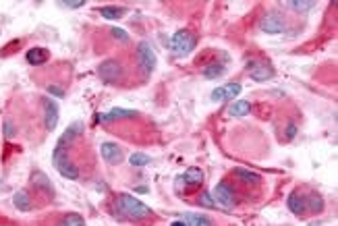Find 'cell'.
I'll return each instance as SVG.
<instances>
[{
    "label": "cell",
    "mask_w": 338,
    "mask_h": 226,
    "mask_svg": "<svg viewBox=\"0 0 338 226\" xmlns=\"http://www.w3.org/2000/svg\"><path fill=\"white\" fill-rule=\"evenodd\" d=\"M171 226H187V224H185V222H183V220H177V222H173V224H171Z\"/></svg>",
    "instance_id": "33"
},
{
    "label": "cell",
    "mask_w": 338,
    "mask_h": 226,
    "mask_svg": "<svg viewBox=\"0 0 338 226\" xmlns=\"http://www.w3.org/2000/svg\"><path fill=\"white\" fill-rule=\"evenodd\" d=\"M305 205H307V210H311V212H322L324 199H322L317 193H309V195H305Z\"/></svg>",
    "instance_id": "22"
},
{
    "label": "cell",
    "mask_w": 338,
    "mask_h": 226,
    "mask_svg": "<svg viewBox=\"0 0 338 226\" xmlns=\"http://www.w3.org/2000/svg\"><path fill=\"white\" fill-rule=\"evenodd\" d=\"M259 27H261V31H266V33H283V31L287 29V23H285V19L280 17L278 13H270V15H266V17L261 19Z\"/></svg>",
    "instance_id": "9"
},
{
    "label": "cell",
    "mask_w": 338,
    "mask_h": 226,
    "mask_svg": "<svg viewBox=\"0 0 338 226\" xmlns=\"http://www.w3.org/2000/svg\"><path fill=\"white\" fill-rule=\"evenodd\" d=\"M287 208L293 212V214H297V216H301L305 210H307V205H305V195H301V193H291L289 197H287Z\"/></svg>",
    "instance_id": "14"
},
{
    "label": "cell",
    "mask_w": 338,
    "mask_h": 226,
    "mask_svg": "<svg viewBox=\"0 0 338 226\" xmlns=\"http://www.w3.org/2000/svg\"><path fill=\"white\" fill-rule=\"evenodd\" d=\"M181 220L187 224V226H212L210 218L208 216H201V214H193V212H187L181 216Z\"/></svg>",
    "instance_id": "16"
},
{
    "label": "cell",
    "mask_w": 338,
    "mask_h": 226,
    "mask_svg": "<svg viewBox=\"0 0 338 226\" xmlns=\"http://www.w3.org/2000/svg\"><path fill=\"white\" fill-rule=\"evenodd\" d=\"M48 91H50L54 98H63V96H65V91H63L61 87H56V85H48Z\"/></svg>",
    "instance_id": "30"
},
{
    "label": "cell",
    "mask_w": 338,
    "mask_h": 226,
    "mask_svg": "<svg viewBox=\"0 0 338 226\" xmlns=\"http://www.w3.org/2000/svg\"><path fill=\"white\" fill-rule=\"evenodd\" d=\"M224 71H227V67L216 63V65H210V67L203 69V77H205V79H216V77L224 75Z\"/></svg>",
    "instance_id": "23"
},
{
    "label": "cell",
    "mask_w": 338,
    "mask_h": 226,
    "mask_svg": "<svg viewBox=\"0 0 338 226\" xmlns=\"http://www.w3.org/2000/svg\"><path fill=\"white\" fill-rule=\"evenodd\" d=\"M247 67L251 71V79L253 81H259L261 83V81H268V79L274 77V69L268 63H264V61H249Z\"/></svg>",
    "instance_id": "8"
},
{
    "label": "cell",
    "mask_w": 338,
    "mask_h": 226,
    "mask_svg": "<svg viewBox=\"0 0 338 226\" xmlns=\"http://www.w3.org/2000/svg\"><path fill=\"white\" fill-rule=\"evenodd\" d=\"M212 199H214L216 205H222V208H235V203H237L235 189H233L231 183H227V181H220V183L214 187Z\"/></svg>",
    "instance_id": "4"
},
{
    "label": "cell",
    "mask_w": 338,
    "mask_h": 226,
    "mask_svg": "<svg viewBox=\"0 0 338 226\" xmlns=\"http://www.w3.org/2000/svg\"><path fill=\"white\" fill-rule=\"evenodd\" d=\"M199 203H201V205H208V208H214V205H216L214 199H212V193H203L201 199H199Z\"/></svg>",
    "instance_id": "29"
},
{
    "label": "cell",
    "mask_w": 338,
    "mask_h": 226,
    "mask_svg": "<svg viewBox=\"0 0 338 226\" xmlns=\"http://www.w3.org/2000/svg\"><path fill=\"white\" fill-rule=\"evenodd\" d=\"M129 162H131V166H137V168H141V166H147V164L152 162V158H149L147 154H141V152H137V154H133V156L129 158Z\"/></svg>",
    "instance_id": "26"
},
{
    "label": "cell",
    "mask_w": 338,
    "mask_h": 226,
    "mask_svg": "<svg viewBox=\"0 0 338 226\" xmlns=\"http://www.w3.org/2000/svg\"><path fill=\"white\" fill-rule=\"evenodd\" d=\"M25 59H27L29 65L40 67V65H44V63L48 61V50H46V48H31V50H27Z\"/></svg>",
    "instance_id": "15"
},
{
    "label": "cell",
    "mask_w": 338,
    "mask_h": 226,
    "mask_svg": "<svg viewBox=\"0 0 338 226\" xmlns=\"http://www.w3.org/2000/svg\"><path fill=\"white\" fill-rule=\"evenodd\" d=\"M52 162H54V166H56V171H59L65 179H69V181H77V179H79V168L69 160V154L65 152V147H61V145L54 147V152H52Z\"/></svg>",
    "instance_id": "2"
},
{
    "label": "cell",
    "mask_w": 338,
    "mask_h": 226,
    "mask_svg": "<svg viewBox=\"0 0 338 226\" xmlns=\"http://www.w3.org/2000/svg\"><path fill=\"white\" fill-rule=\"evenodd\" d=\"M63 9H81L85 3L83 0H63V3H59Z\"/></svg>",
    "instance_id": "27"
},
{
    "label": "cell",
    "mask_w": 338,
    "mask_h": 226,
    "mask_svg": "<svg viewBox=\"0 0 338 226\" xmlns=\"http://www.w3.org/2000/svg\"><path fill=\"white\" fill-rule=\"evenodd\" d=\"M295 133H297V127L291 123V125H289V129H287V137H289V139H293V137H295Z\"/></svg>",
    "instance_id": "32"
},
{
    "label": "cell",
    "mask_w": 338,
    "mask_h": 226,
    "mask_svg": "<svg viewBox=\"0 0 338 226\" xmlns=\"http://www.w3.org/2000/svg\"><path fill=\"white\" fill-rule=\"evenodd\" d=\"M56 226H85V220H83L79 214H69V216H65Z\"/></svg>",
    "instance_id": "24"
},
{
    "label": "cell",
    "mask_w": 338,
    "mask_h": 226,
    "mask_svg": "<svg viewBox=\"0 0 338 226\" xmlns=\"http://www.w3.org/2000/svg\"><path fill=\"white\" fill-rule=\"evenodd\" d=\"M133 117H137V112H135V110H127V108H112L110 112H106V115H98L96 119H98V121L108 123V121H119V119H133Z\"/></svg>",
    "instance_id": "13"
},
{
    "label": "cell",
    "mask_w": 338,
    "mask_h": 226,
    "mask_svg": "<svg viewBox=\"0 0 338 226\" xmlns=\"http://www.w3.org/2000/svg\"><path fill=\"white\" fill-rule=\"evenodd\" d=\"M100 77L106 81V83H117L121 77H123V67L117 63V61H104L102 65H100Z\"/></svg>",
    "instance_id": "7"
},
{
    "label": "cell",
    "mask_w": 338,
    "mask_h": 226,
    "mask_svg": "<svg viewBox=\"0 0 338 226\" xmlns=\"http://www.w3.org/2000/svg\"><path fill=\"white\" fill-rule=\"evenodd\" d=\"M33 185H35L37 189H42L46 195H54V189H52V185H50L48 177H46V175H42V173H35V175H33Z\"/></svg>",
    "instance_id": "21"
},
{
    "label": "cell",
    "mask_w": 338,
    "mask_h": 226,
    "mask_svg": "<svg viewBox=\"0 0 338 226\" xmlns=\"http://www.w3.org/2000/svg\"><path fill=\"white\" fill-rule=\"evenodd\" d=\"M195 48V35L189 31V29H181L173 35L171 40V50L177 54V56H187L191 50Z\"/></svg>",
    "instance_id": "3"
},
{
    "label": "cell",
    "mask_w": 338,
    "mask_h": 226,
    "mask_svg": "<svg viewBox=\"0 0 338 226\" xmlns=\"http://www.w3.org/2000/svg\"><path fill=\"white\" fill-rule=\"evenodd\" d=\"M125 13H127V11H125L123 7H102V9H100V15H102L104 19H110V21L125 17Z\"/></svg>",
    "instance_id": "20"
},
{
    "label": "cell",
    "mask_w": 338,
    "mask_h": 226,
    "mask_svg": "<svg viewBox=\"0 0 338 226\" xmlns=\"http://www.w3.org/2000/svg\"><path fill=\"white\" fill-rule=\"evenodd\" d=\"M100 154L102 158L108 162V164H121L123 162V152L117 143H112V141H106L100 145Z\"/></svg>",
    "instance_id": "11"
},
{
    "label": "cell",
    "mask_w": 338,
    "mask_h": 226,
    "mask_svg": "<svg viewBox=\"0 0 338 226\" xmlns=\"http://www.w3.org/2000/svg\"><path fill=\"white\" fill-rule=\"evenodd\" d=\"M243 91L241 83H227V85H222V87H216L212 91V100L214 102H224V100H235L239 93Z\"/></svg>",
    "instance_id": "10"
},
{
    "label": "cell",
    "mask_w": 338,
    "mask_h": 226,
    "mask_svg": "<svg viewBox=\"0 0 338 226\" xmlns=\"http://www.w3.org/2000/svg\"><path fill=\"white\" fill-rule=\"evenodd\" d=\"M42 106H44V125H46L48 131H54L56 125H59V117H61L59 104L52 102L50 98H44L42 100Z\"/></svg>",
    "instance_id": "6"
},
{
    "label": "cell",
    "mask_w": 338,
    "mask_h": 226,
    "mask_svg": "<svg viewBox=\"0 0 338 226\" xmlns=\"http://www.w3.org/2000/svg\"><path fill=\"white\" fill-rule=\"evenodd\" d=\"M291 9H295V11H303V13H307V11H311V9H315L317 7V3H313V0H309V3H305V0H301V3H299V0H295V3H287Z\"/></svg>",
    "instance_id": "25"
},
{
    "label": "cell",
    "mask_w": 338,
    "mask_h": 226,
    "mask_svg": "<svg viewBox=\"0 0 338 226\" xmlns=\"http://www.w3.org/2000/svg\"><path fill=\"white\" fill-rule=\"evenodd\" d=\"M112 35H115L117 40H121V42H129V33L125 31V29H121V27H112Z\"/></svg>",
    "instance_id": "28"
},
{
    "label": "cell",
    "mask_w": 338,
    "mask_h": 226,
    "mask_svg": "<svg viewBox=\"0 0 338 226\" xmlns=\"http://www.w3.org/2000/svg\"><path fill=\"white\" fill-rule=\"evenodd\" d=\"M13 203H15V208L21 210V212H29V210H31V199H29V193H27V191H17V193L13 195Z\"/></svg>",
    "instance_id": "19"
},
{
    "label": "cell",
    "mask_w": 338,
    "mask_h": 226,
    "mask_svg": "<svg viewBox=\"0 0 338 226\" xmlns=\"http://www.w3.org/2000/svg\"><path fill=\"white\" fill-rule=\"evenodd\" d=\"M181 183L185 185V187H199L201 183H203V173H201V168H195V166H191V168H187V171L183 173V177H181Z\"/></svg>",
    "instance_id": "12"
},
{
    "label": "cell",
    "mask_w": 338,
    "mask_h": 226,
    "mask_svg": "<svg viewBox=\"0 0 338 226\" xmlns=\"http://www.w3.org/2000/svg\"><path fill=\"white\" fill-rule=\"evenodd\" d=\"M5 135H7V137H13V135H15V127H13V123H7V125H5Z\"/></svg>",
    "instance_id": "31"
},
{
    "label": "cell",
    "mask_w": 338,
    "mask_h": 226,
    "mask_svg": "<svg viewBox=\"0 0 338 226\" xmlns=\"http://www.w3.org/2000/svg\"><path fill=\"white\" fill-rule=\"evenodd\" d=\"M235 175L239 177V181H243L245 185H259V175L249 171V168H235Z\"/></svg>",
    "instance_id": "17"
},
{
    "label": "cell",
    "mask_w": 338,
    "mask_h": 226,
    "mask_svg": "<svg viewBox=\"0 0 338 226\" xmlns=\"http://www.w3.org/2000/svg\"><path fill=\"white\" fill-rule=\"evenodd\" d=\"M117 205H119L121 214H125L127 218H133V220H143V218L152 216V210H149L143 201L135 199V197L129 195V193H123V195L119 197Z\"/></svg>",
    "instance_id": "1"
},
{
    "label": "cell",
    "mask_w": 338,
    "mask_h": 226,
    "mask_svg": "<svg viewBox=\"0 0 338 226\" xmlns=\"http://www.w3.org/2000/svg\"><path fill=\"white\" fill-rule=\"evenodd\" d=\"M137 61H139V67L143 69L145 75H152L154 69H156V54L152 50V46L147 42H141L137 46Z\"/></svg>",
    "instance_id": "5"
},
{
    "label": "cell",
    "mask_w": 338,
    "mask_h": 226,
    "mask_svg": "<svg viewBox=\"0 0 338 226\" xmlns=\"http://www.w3.org/2000/svg\"><path fill=\"white\" fill-rule=\"evenodd\" d=\"M249 112H251V104L245 102V100H237V102H233L229 106V115L231 117H247Z\"/></svg>",
    "instance_id": "18"
}]
</instances>
